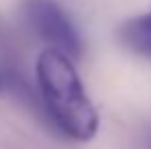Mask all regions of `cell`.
Listing matches in <instances>:
<instances>
[{
    "label": "cell",
    "instance_id": "obj_2",
    "mask_svg": "<svg viewBox=\"0 0 151 149\" xmlns=\"http://www.w3.org/2000/svg\"><path fill=\"white\" fill-rule=\"evenodd\" d=\"M22 15L27 24L50 48L61 50L72 61L81 59L83 42L79 31L70 22L68 13L55 0H22Z\"/></svg>",
    "mask_w": 151,
    "mask_h": 149
},
{
    "label": "cell",
    "instance_id": "obj_1",
    "mask_svg": "<svg viewBox=\"0 0 151 149\" xmlns=\"http://www.w3.org/2000/svg\"><path fill=\"white\" fill-rule=\"evenodd\" d=\"M35 79L50 121L64 136L88 143L96 136L101 119L86 92L75 61L57 48H44L35 59Z\"/></svg>",
    "mask_w": 151,
    "mask_h": 149
},
{
    "label": "cell",
    "instance_id": "obj_3",
    "mask_svg": "<svg viewBox=\"0 0 151 149\" xmlns=\"http://www.w3.org/2000/svg\"><path fill=\"white\" fill-rule=\"evenodd\" d=\"M118 40L132 53L151 59V13L136 15L123 22L118 29Z\"/></svg>",
    "mask_w": 151,
    "mask_h": 149
}]
</instances>
